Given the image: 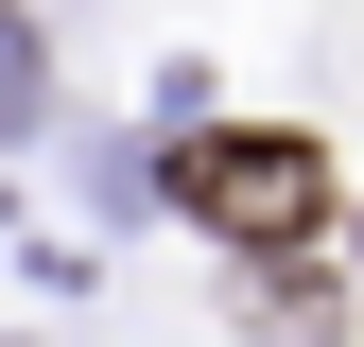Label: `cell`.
<instances>
[{
	"mask_svg": "<svg viewBox=\"0 0 364 347\" xmlns=\"http://www.w3.org/2000/svg\"><path fill=\"white\" fill-rule=\"evenodd\" d=\"M173 208L243 260L330 243V139H278V122H225V139H173Z\"/></svg>",
	"mask_w": 364,
	"mask_h": 347,
	"instance_id": "obj_1",
	"label": "cell"
},
{
	"mask_svg": "<svg viewBox=\"0 0 364 347\" xmlns=\"http://www.w3.org/2000/svg\"><path fill=\"white\" fill-rule=\"evenodd\" d=\"M260 313H278L295 347H347V278H278V260H260Z\"/></svg>",
	"mask_w": 364,
	"mask_h": 347,
	"instance_id": "obj_2",
	"label": "cell"
}]
</instances>
